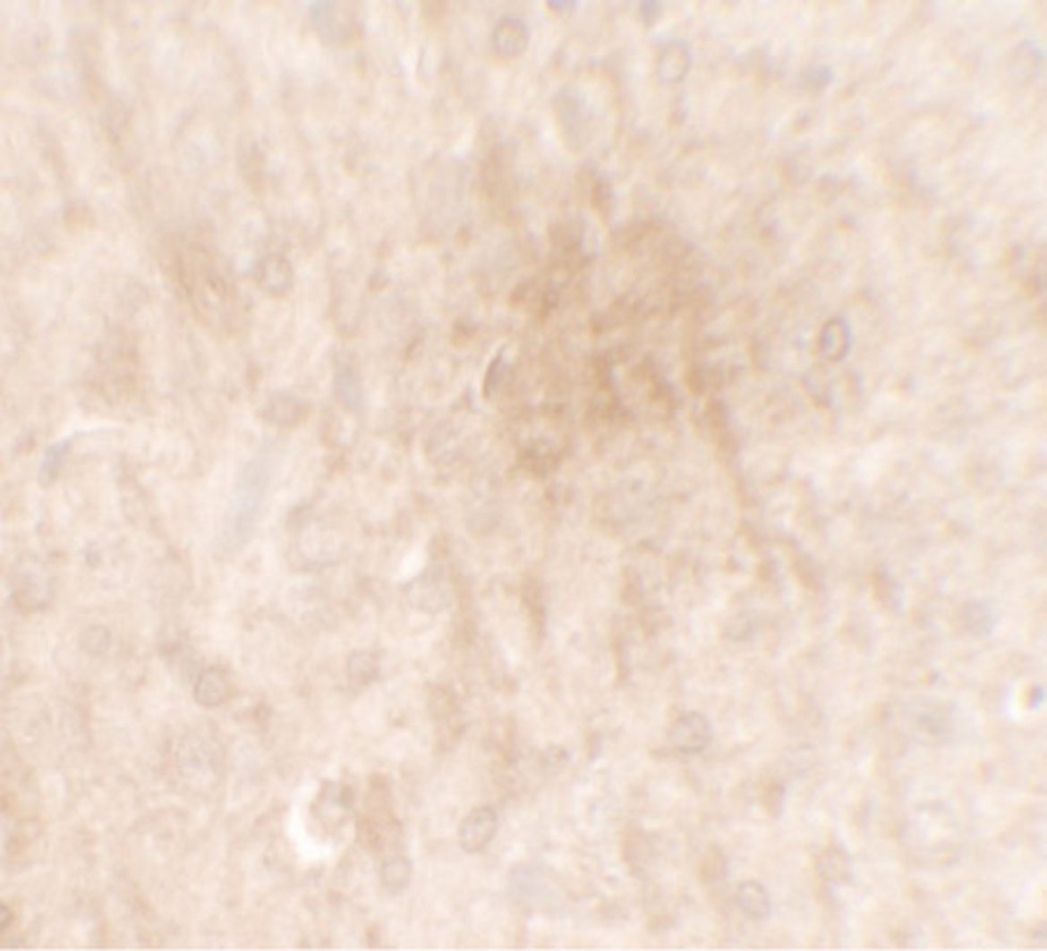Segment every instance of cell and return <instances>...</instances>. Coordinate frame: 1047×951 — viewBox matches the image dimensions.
Instances as JSON below:
<instances>
[{"label":"cell","mask_w":1047,"mask_h":951,"mask_svg":"<svg viewBox=\"0 0 1047 951\" xmlns=\"http://www.w3.org/2000/svg\"><path fill=\"white\" fill-rule=\"evenodd\" d=\"M558 119H561V126H564V133L573 135V131L575 133H580L582 123L587 122V112H584V105H582L580 96H577L575 91H564L561 96H558Z\"/></svg>","instance_id":"obj_15"},{"label":"cell","mask_w":1047,"mask_h":951,"mask_svg":"<svg viewBox=\"0 0 1047 951\" xmlns=\"http://www.w3.org/2000/svg\"><path fill=\"white\" fill-rule=\"evenodd\" d=\"M498 830V817L491 807H480L464 819L459 830V842L464 852L477 853L487 849Z\"/></svg>","instance_id":"obj_4"},{"label":"cell","mask_w":1047,"mask_h":951,"mask_svg":"<svg viewBox=\"0 0 1047 951\" xmlns=\"http://www.w3.org/2000/svg\"><path fill=\"white\" fill-rule=\"evenodd\" d=\"M177 766L186 779L192 782H208V777L215 775V766H212V756H209L208 747L196 737H186L182 743L180 751H177Z\"/></svg>","instance_id":"obj_8"},{"label":"cell","mask_w":1047,"mask_h":951,"mask_svg":"<svg viewBox=\"0 0 1047 951\" xmlns=\"http://www.w3.org/2000/svg\"><path fill=\"white\" fill-rule=\"evenodd\" d=\"M10 923H12V910L7 905H3L0 907V926H3V929H7Z\"/></svg>","instance_id":"obj_24"},{"label":"cell","mask_w":1047,"mask_h":951,"mask_svg":"<svg viewBox=\"0 0 1047 951\" xmlns=\"http://www.w3.org/2000/svg\"><path fill=\"white\" fill-rule=\"evenodd\" d=\"M336 391L337 395L343 398L345 403H347L349 407H356L361 401V394H359V386H356V378L352 375V372H343L340 378H337V384H336Z\"/></svg>","instance_id":"obj_22"},{"label":"cell","mask_w":1047,"mask_h":951,"mask_svg":"<svg viewBox=\"0 0 1047 951\" xmlns=\"http://www.w3.org/2000/svg\"><path fill=\"white\" fill-rule=\"evenodd\" d=\"M710 724L701 714H686L673 728V744L685 754H698L710 743Z\"/></svg>","instance_id":"obj_9"},{"label":"cell","mask_w":1047,"mask_h":951,"mask_svg":"<svg viewBox=\"0 0 1047 951\" xmlns=\"http://www.w3.org/2000/svg\"><path fill=\"white\" fill-rule=\"evenodd\" d=\"M291 266L282 256H268L261 261V273H259V282L266 286L270 293H285L291 286Z\"/></svg>","instance_id":"obj_13"},{"label":"cell","mask_w":1047,"mask_h":951,"mask_svg":"<svg viewBox=\"0 0 1047 951\" xmlns=\"http://www.w3.org/2000/svg\"><path fill=\"white\" fill-rule=\"evenodd\" d=\"M736 903H738L740 910H743L747 917L756 919V921L770 917V910H773L770 894H768L766 887L759 882L738 884V888H736Z\"/></svg>","instance_id":"obj_12"},{"label":"cell","mask_w":1047,"mask_h":951,"mask_svg":"<svg viewBox=\"0 0 1047 951\" xmlns=\"http://www.w3.org/2000/svg\"><path fill=\"white\" fill-rule=\"evenodd\" d=\"M821 349L831 361L843 359L849 349V328L843 319H833L821 331Z\"/></svg>","instance_id":"obj_16"},{"label":"cell","mask_w":1047,"mask_h":951,"mask_svg":"<svg viewBox=\"0 0 1047 951\" xmlns=\"http://www.w3.org/2000/svg\"><path fill=\"white\" fill-rule=\"evenodd\" d=\"M70 449H72V437H64V440L54 442L52 447L47 449L40 461V468H38V481H40L42 487H52L61 468H64L65 459H68Z\"/></svg>","instance_id":"obj_14"},{"label":"cell","mask_w":1047,"mask_h":951,"mask_svg":"<svg viewBox=\"0 0 1047 951\" xmlns=\"http://www.w3.org/2000/svg\"><path fill=\"white\" fill-rule=\"evenodd\" d=\"M10 593L21 609H42L54 596L52 574L38 558H21L12 570Z\"/></svg>","instance_id":"obj_2"},{"label":"cell","mask_w":1047,"mask_h":951,"mask_svg":"<svg viewBox=\"0 0 1047 951\" xmlns=\"http://www.w3.org/2000/svg\"><path fill=\"white\" fill-rule=\"evenodd\" d=\"M801 81L805 84V89H810V91H824L826 87H831L833 81V72L829 68H808L805 72L801 75Z\"/></svg>","instance_id":"obj_21"},{"label":"cell","mask_w":1047,"mask_h":951,"mask_svg":"<svg viewBox=\"0 0 1047 951\" xmlns=\"http://www.w3.org/2000/svg\"><path fill=\"white\" fill-rule=\"evenodd\" d=\"M226 696H228L226 675L221 673V670H217V667H209V670L200 673V677L196 679V686H193V698H196L198 705H203V708H219L221 702L226 701Z\"/></svg>","instance_id":"obj_11"},{"label":"cell","mask_w":1047,"mask_h":951,"mask_svg":"<svg viewBox=\"0 0 1047 951\" xmlns=\"http://www.w3.org/2000/svg\"><path fill=\"white\" fill-rule=\"evenodd\" d=\"M310 19H312L314 30L326 42H343L352 33V17H349V12H343V5H337V3H312Z\"/></svg>","instance_id":"obj_5"},{"label":"cell","mask_w":1047,"mask_h":951,"mask_svg":"<svg viewBox=\"0 0 1047 951\" xmlns=\"http://www.w3.org/2000/svg\"><path fill=\"white\" fill-rule=\"evenodd\" d=\"M549 7H554V10H573L575 3H549Z\"/></svg>","instance_id":"obj_25"},{"label":"cell","mask_w":1047,"mask_h":951,"mask_svg":"<svg viewBox=\"0 0 1047 951\" xmlns=\"http://www.w3.org/2000/svg\"><path fill=\"white\" fill-rule=\"evenodd\" d=\"M196 266L200 267V273H189V277L193 279L192 296L193 302H196V308L200 310V312H208V310H212V312H224V310H226L228 293L226 275H224V270H221L217 263L209 261V259L208 261L200 259Z\"/></svg>","instance_id":"obj_3"},{"label":"cell","mask_w":1047,"mask_h":951,"mask_svg":"<svg viewBox=\"0 0 1047 951\" xmlns=\"http://www.w3.org/2000/svg\"><path fill=\"white\" fill-rule=\"evenodd\" d=\"M491 42H494V49L500 56L506 58L519 56V54L526 52V47H529V29H526V23L519 21V19L512 17L500 19V21L496 23Z\"/></svg>","instance_id":"obj_10"},{"label":"cell","mask_w":1047,"mask_h":951,"mask_svg":"<svg viewBox=\"0 0 1047 951\" xmlns=\"http://www.w3.org/2000/svg\"><path fill=\"white\" fill-rule=\"evenodd\" d=\"M663 14V5L661 3H640V17H643V21H645V26H654V23L661 19Z\"/></svg>","instance_id":"obj_23"},{"label":"cell","mask_w":1047,"mask_h":951,"mask_svg":"<svg viewBox=\"0 0 1047 951\" xmlns=\"http://www.w3.org/2000/svg\"><path fill=\"white\" fill-rule=\"evenodd\" d=\"M410 877H413V863L405 856H394L382 865V884L391 894L403 891L410 884Z\"/></svg>","instance_id":"obj_17"},{"label":"cell","mask_w":1047,"mask_h":951,"mask_svg":"<svg viewBox=\"0 0 1047 951\" xmlns=\"http://www.w3.org/2000/svg\"><path fill=\"white\" fill-rule=\"evenodd\" d=\"M275 459H277L275 449L268 445V447L259 449L240 472L219 535L221 554L233 556L243 547L250 545L256 523H259V512H261V503L266 498L268 484L273 477Z\"/></svg>","instance_id":"obj_1"},{"label":"cell","mask_w":1047,"mask_h":951,"mask_svg":"<svg viewBox=\"0 0 1047 951\" xmlns=\"http://www.w3.org/2000/svg\"><path fill=\"white\" fill-rule=\"evenodd\" d=\"M692 49L685 40H668L661 47L657 58V75L663 84H677L689 75Z\"/></svg>","instance_id":"obj_6"},{"label":"cell","mask_w":1047,"mask_h":951,"mask_svg":"<svg viewBox=\"0 0 1047 951\" xmlns=\"http://www.w3.org/2000/svg\"><path fill=\"white\" fill-rule=\"evenodd\" d=\"M1043 65H1045V54L1034 40L1019 42L1008 58V72L1019 84H1029L1035 77H1041Z\"/></svg>","instance_id":"obj_7"},{"label":"cell","mask_w":1047,"mask_h":951,"mask_svg":"<svg viewBox=\"0 0 1047 951\" xmlns=\"http://www.w3.org/2000/svg\"><path fill=\"white\" fill-rule=\"evenodd\" d=\"M821 875L829 879V882H849V877H852V859H849L847 853L843 852V849H829V852L824 853V859H821V868H820Z\"/></svg>","instance_id":"obj_18"},{"label":"cell","mask_w":1047,"mask_h":951,"mask_svg":"<svg viewBox=\"0 0 1047 951\" xmlns=\"http://www.w3.org/2000/svg\"><path fill=\"white\" fill-rule=\"evenodd\" d=\"M347 675L354 684H368V682L378 675V661H375V656H370L368 651H359V654L349 656Z\"/></svg>","instance_id":"obj_19"},{"label":"cell","mask_w":1047,"mask_h":951,"mask_svg":"<svg viewBox=\"0 0 1047 951\" xmlns=\"http://www.w3.org/2000/svg\"><path fill=\"white\" fill-rule=\"evenodd\" d=\"M110 644H112V633H110V628H105V626H89L87 631L80 635V647L91 656L105 654V651L110 650Z\"/></svg>","instance_id":"obj_20"}]
</instances>
